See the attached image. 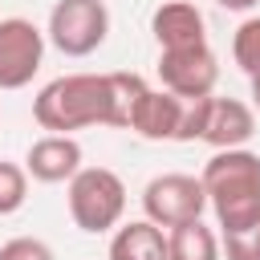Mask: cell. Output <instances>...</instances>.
<instances>
[{"mask_svg": "<svg viewBox=\"0 0 260 260\" xmlns=\"http://www.w3.org/2000/svg\"><path fill=\"white\" fill-rule=\"evenodd\" d=\"M207 207L215 211V228L223 236L248 232L260 223V154L248 146L215 150L203 162Z\"/></svg>", "mask_w": 260, "mask_h": 260, "instance_id": "1", "label": "cell"}, {"mask_svg": "<svg viewBox=\"0 0 260 260\" xmlns=\"http://www.w3.org/2000/svg\"><path fill=\"white\" fill-rule=\"evenodd\" d=\"M32 118L49 134H73L85 126H114L110 73H65L41 85L32 98Z\"/></svg>", "mask_w": 260, "mask_h": 260, "instance_id": "2", "label": "cell"}, {"mask_svg": "<svg viewBox=\"0 0 260 260\" xmlns=\"http://www.w3.org/2000/svg\"><path fill=\"white\" fill-rule=\"evenodd\" d=\"M65 203H69V219L81 232L102 236V232H114L122 223L126 183L110 167H81L65 187Z\"/></svg>", "mask_w": 260, "mask_h": 260, "instance_id": "3", "label": "cell"}, {"mask_svg": "<svg viewBox=\"0 0 260 260\" xmlns=\"http://www.w3.org/2000/svg\"><path fill=\"white\" fill-rule=\"evenodd\" d=\"M45 37L65 57H89L110 37V8L106 0H57L49 12Z\"/></svg>", "mask_w": 260, "mask_h": 260, "instance_id": "4", "label": "cell"}, {"mask_svg": "<svg viewBox=\"0 0 260 260\" xmlns=\"http://www.w3.org/2000/svg\"><path fill=\"white\" fill-rule=\"evenodd\" d=\"M142 211H146V219H154L158 228H179V223H187V219H203V211H207L203 179H199V175H187V171L154 175V179L142 187Z\"/></svg>", "mask_w": 260, "mask_h": 260, "instance_id": "5", "label": "cell"}, {"mask_svg": "<svg viewBox=\"0 0 260 260\" xmlns=\"http://www.w3.org/2000/svg\"><path fill=\"white\" fill-rule=\"evenodd\" d=\"M45 61V32L24 16L0 20V89H24Z\"/></svg>", "mask_w": 260, "mask_h": 260, "instance_id": "6", "label": "cell"}, {"mask_svg": "<svg viewBox=\"0 0 260 260\" xmlns=\"http://www.w3.org/2000/svg\"><path fill=\"white\" fill-rule=\"evenodd\" d=\"M158 81L162 89L179 98H207L215 93L219 81V61L211 45H191V49H158Z\"/></svg>", "mask_w": 260, "mask_h": 260, "instance_id": "7", "label": "cell"}, {"mask_svg": "<svg viewBox=\"0 0 260 260\" xmlns=\"http://www.w3.org/2000/svg\"><path fill=\"white\" fill-rule=\"evenodd\" d=\"M256 134V110L240 98H203V130L199 142H207L211 150H232V146H248Z\"/></svg>", "mask_w": 260, "mask_h": 260, "instance_id": "8", "label": "cell"}, {"mask_svg": "<svg viewBox=\"0 0 260 260\" xmlns=\"http://www.w3.org/2000/svg\"><path fill=\"white\" fill-rule=\"evenodd\" d=\"M183 110H187V98H179L171 89H146L130 114V130L146 142H175Z\"/></svg>", "mask_w": 260, "mask_h": 260, "instance_id": "9", "label": "cell"}, {"mask_svg": "<svg viewBox=\"0 0 260 260\" xmlns=\"http://www.w3.org/2000/svg\"><path fill=\"white\" fill-rule=\"evenodd\" d=\"M24 171L37 183H69L81 171V142L73 134H45L28 146Z\"/></svg>", "mask_w": 260, "mask_h": 260, "instance_id": "10", "label": "cell"}, {"mask_svg": "<svg viewBox=\"0 0 260 260\" xmlns=\"http://www.w3.org/2000/svg\"><path fill=\"white\" fill-rule=\"evenodd\" d=\"M150 32L158 41V49H191V45H207V24L203 12L191 0H167L154 8L150 16Z\"/></svg>", "mask_w": 260, "mask_h": 260, "instance_id": "11", "label": "cell"}, {"mask_svg": "<svg viewBox=\"0 0 260 260\" xmlns=\"http://www.w3.org/2000/svg\"><path fill=\"white\" fill-rule=\"evenodd\" d=\"M110 260H171L167 228H158L154 219H130V223L114 228Z\"/></svg>", "mask_w": 260, "mask_h": 260, "instance_id": "12", "label": "cell"}, {"mask_svg": "<svg viewBox=\"0 0 260 260\" xmlns=\"http://www.w3.org/2000/svg\"><path fill=\"white\" fill-rule=\"evenodd\" d=\"M167 252L171 260H219L223 244L203 219H187L179 228H167Z\"/></svg>", "mask_w": 260, "mask_h": 260, "instance_id": "13", "label": "cell"}, {"mask_svg": "<svg viewBox=\"0 0 260 260\" xmlns=\"http://www.w3.org/2000/svg\"><path fill=\"white\" fill-rule=\"evenodd\" d=\"M232 57H236L240 73L256 85L260 81V16L240 20V28L232 32Z\"/></svg>", "mask_w": 260, "mask_h": 260, "instance_id": "14", "label": "cell"}, {"mask_svg": "<svg viewBox=\"0 0 260 260\" xmlns=\"http://www.w3.org/2000/svg\"><path fill=\"white\" fill-rule=\"evenodd\" d=\"M28 199V171L20 162L0 158V215H16Z\"/></svg>", "mask_w": 260, "mask_h": 260, "instance_id": "15", "label": "cell"}, {"mask_svg": "<svg viewBox=\"0 0 260 260\" xmlns=\"http://www.w3.org/2000/svg\"><path fill=\"white\" fill-rule=\"evenodd\" d=\"M0 260H57V256L37 236H12V240L0 244Z\"/></svg>", "mask_w": 260, "mask_h": 260, "instance_id": "16", "label": "cell"}, {"mask_svg": "<svg viewBox=\"0 0 260 260\" xmlns=\"http://www.w3.org/2000/svg\"><path fill=\"white\" fill-rule=\"evenodd\" d=\"M223 256L228 260H260V223L248 228V232H236V236H223Z\"/></svg>", "mask_w": 260, "mask_h": 260, "instance_id": "17", "label": "cell"}, {"mask_svg": "<svg viewBox=\"0 0 260 260\" xmlns=\"http://www.w3.org/2000/svg\"><path fill=\"white\" fill-rule=\"evenodd\" d=\"M219 8H232V12H248V8H256L260 0H215Z\"/></svg>", "mask_w": 260, "mask_h": 260, "instance_id": "18", "label": "cell"}, {"mask_svg": "<svg viewBox=\"0 0 260 260\" xmlns=\"http://www.w3.org/2000/svg\"><path fill=\"white\" fill-rule=\"evenodd\" d=\"M252 110H260V81L252 85Z\"/></svg>", "mask_w": 260, "mask_h": 260, "instance_id": "19", "label": "cell"}]
</instances>
